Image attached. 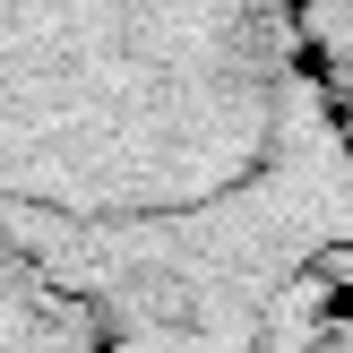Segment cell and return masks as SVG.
<instances>
[{
    "label": "cell",
    "mask_w": 353,
    "mask_h": 353,
    "mask_svg": "<svg viewBox=\"0 0 353 353\" xmlns=\"http://www.w3.org/2000/svg\"><path fill=\"white\" fill-rule=\"evenodd\" d=\"M345 86L293 0H0V250L121 353L345 327Z\"/></svg>",
    "instance_id": "obj_1"
},
{
    "label": "cell",
    "mask_w": 353,
    "mask_h": 353,
    "mask_svg": "<svg viewBox=\"0 0 353 353\" xmlns=\"http://www.w3.org/2000/svg\"><path fill=\"white\" fill-rule=\"evenodd\" d=\"M0 353H121V345L78 293H61L43 268L0 250Z\"/></svg>",
    "instance_id": "obj_2"
},
{
    "label": "cell",
    "mask_w": 353,
    "mask_h": 353,
    "mask_svg": "<svg viewBox=\"0 0 353 353\" xmlns=\"http://www.w3.org/2000/svg\"><path fill=\"white\" fill-rule=\"evenodd\" d=\"M310 353H345V327H327V336H319V345H310Z\"/></svg>",
    "instance_id": "obj_3"
}]
</instances>
